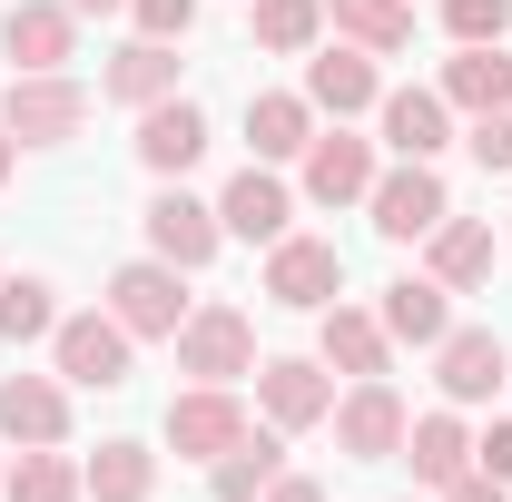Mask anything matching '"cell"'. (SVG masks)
Returning a JSON list of instances; mask_svg holds the SVG:
<instances>
[{"label":"cell","mask_w":512,"mask_h":502,"mask_svg":"<svg viewBox=\"0 0 512 502\" xmlns=\"http://www.w3.org/2000/svg\"><path fill=\"white\" fill-rule=\"evenodd\" d=\"M0 128H10L20 148H69V138L89 128V89H79L69 69H20V79L0 89Z\"/></svg>","instance_id":"cell-1"},{"label":"cell","mask_w":512,"mask_h":502,"mask_svg":"<svg viewBox=\"0 0 512 502\" xmlns=\"http://www.w3.org/2000/svg\"><path fill=\"white\" fill-rule=\"evenodd\" d=\"M128 355H138V335H128L109 306L50 325V365H60V384H79V394H119V384H128Z\"/></svg>","instance_id":"cell-2"},{"label":"cell","mask_w":512,"mask_h":502,"mask_svg":"<svg viewBox=\"0 0 512 502\" xmlns=\"http://www.w3.org/2000/svg\"><path fill=\"white\" fill-rule=\"evenodd\" d=\"M188 384H247L256 375V315L247 306H188V325L168 335Z\"/></svg>","instance_id":"cell-3"},{"label":"cell","mask_w":512,"mask_h":502,"mask_svg":"<svg viewBox=\"0 0 512 502\" xmlns=\"http://www.w3.org/2000/svg\"><path fill=\"white\" fill-rule=\"evenodd\" d=\"M335 296H345V247H335V237H296V227H286V237L266 247V306L325 315Z\"/></svg>","instance_id":"cell-4"},{"label":"cell","mask_w":512,"mask_h":502,"mask_svg":"<svg viewBox=\"0 0 512 502\" xmlns=\"http://www.w3.org/2000/svg\"><path fill=\"white\" fill-rule=\"evenodd\" d=\"M188 266H168V256H128L119 276H109V315H119L138 345H168L178 325H188V286H178Z\"/></svg>","instance_id":"cell-5"},{"label":"cell","mask_w":512,"mask_h":502,"mask_svg":"<svg viewBox=\"0 0 512 502\" xmlns=\"http://www.w3.org/2000/svg\"><path fill=\"white\" fill-rule=\"evenodd\" d=\"M365 207H375V237H384V247H424V237H434V227L453 217L444 178H434L424 158H404V168H384L375 188H365Z\"/></svg>","instance_id":"cell-6"},{"label":"cell","mask_w":512,"mask_h":502,"mask_svg":"<svg viewBox=\"0 0 512 502\" xmlns=\"http://www.w3.org/2000/svg\"><path fill=\"white\" fill-rule=\"evenodd\" d=\"M256 404H266L276 434H316L325 414H335V375H325V355H266V365H256Z\"/></svg>","instance_id":"cell-7"},{"label":"cell","mask_w":512,"mask_h":502,"mask_svg":"<svg viewBox=\"0 0 512 502\" xmlns=\"http://www.w3.org/2000/svg\"><path fill=\"white\" fill-rule=\"evenodd\" d=\"M325 424H335V443H345L355 463H394V453H404V424H414V414H404V394H394L384 375H355V384H345V404H335Z\"/></svg>","instance_id":"cell-8"},{"label":"cell","mask_w":512,"mask_h":502,"mask_svg":"<svg viewBox=\"0 0 512 502\" xmlns=\"http://www.w3.org/2000/svg\"><path fill=\"white\" fill-rule=\"evenodd\" d=\"M434 384H444V404H493L512 384V345L493 325H453L444 345H434Z\"/></svg>","instance_id":"cell-9"},{"label":"cell","mask_w":512,"mask_h":502,"mask_svg":"<svg viewBox=\"0 0 512 502\" xmlns=\"http://www.w3.org/2000/svg\"><path fill=\"white\" fill-rule=\"evenodd\" d=\"M217 227H227V237H247V247H276V237L296 227V197H286V178H276L266 158H247V168L217 188Z\"/></svg>","instance_id":"cell-10"},{"label":"cell","mask_w":512,"mask_h":502,"mask_svg":"<svg viewBox=\"0 0 512 502\" xmlns=\"http://www.w3.org/2000/svg\"><path fill=\"white\" fill-rule=\"evenodd\" d=\"M227 443H247V404H237L227 384H188V394L168 404V453H178V463H217Z\"/></svg>","instance_id":"cell-11"},{"label":"cell","mask_w":512,"mask_h":502,"mask_svg":"<svg viewBox=\"0 0 512 502\" xmlns=\"http://www.w3.org/2000/svg\"><path fill=\"white\" fill-rule=\"evenodd\" d=\"M138 227H148V256H168V266H188V276H197V266H207L217 247H227L217 207H207V197H188V188H158Z\"/></svg>","instance_id":"cell-12"},{"label":"cell","mask_w":512,"mask_h":502,"mask_svg":"<svg viewBox=\"0 0 512 502\" xmlns=\"http://www.w3.org/2000/svg\"><path fill=\"white\" fill-rule=\"evenodd\" d=\"M0 50L20 69H69L79 60V10L69 0H10L0 10Z\"/></svg>","instance_id":"cell-13"},{"label":"cell","mask_w":512,"mask_h":502,"mask_svg":"<svg viewBox=\"0 0 512 502\" xmlns=\"http://www.w3.org/2000/svg\"><path fill=\"white\" fill-rule=\"evenodd\" d=\"M197 158H207V109H197V99L138 109V168H148V178H188Z\"/></svg>","instance_id":"cell-14"},{"label":"cell","mask_w":512,"mask_h":502,"mask_svg":"<svg viewBox=\"0 0 512 502\" xmlns=\"http://www.w3.org/2000/svg\"><path fill=\"white\" fill-rule=\"evenodd\" d=\"M375 138H345V128H325V138H306V197L316 207H365V188H375Z\"/></svg>","instance_id":"cell-15"},{"label":"cell","mask_w":512,"mask_h":502,"mask_svg":"<svg viewBox=\"0 0 512 502\" xmlns=\"http://www.w3.org/2000/svg\"><path fill=\"white\" fill-rule=\"evenodd\" d=\"M375 119H384V148H394V158H424V168H434V158L453 148V109H444V89H384Z\"/></svg>","instance_id":"cell-16"},{"label":"cell","mask_w":512,"mask_h":502,"mask_svg":"<svg viewBox=\"0 0 512 502\" xmlns=\"http://www.w3.org/2000/svg\"><path fill=\"white\" fill-rule=\"evenodd\" d=\"M316 355L335 375H384V365H394V335H384L375 306H345V296H335V306L316 315Z\"/></svg>","instance_id":"cell-17"},{"label":"cell","mask_w":512,"mask_h":502,"mask_svg":"<svg viewBox=\"0 0 512 502\" xmlns=\"http://www.w3.org/2000/svg\"><path fill=\"white\" fill-rule=\"evenodd\" d=\"M0 443H69V384L60 375H0Z\"/></svg>","instance_id":"cell-18"},{"label":"cell","mask_w":512,"mask_h":502,"mask_svg":"<svg viewBox=\"0 0 512 502\" xmlns=\"http://www.w3.org/2000/svg\"><path fill=\"white\" fill-rule=\"evenodd\" d=\"M306 99H316V109H335V119L375 109V99H384L375 50H355V40H335V50H306Z\"/></svg>","instance_id":"cell-19"},{"label":"cell","mask_w":512,"mask_h":502,"mask_svg":"<svg viewBox=\"0 0 512 502\" xmlns=\"http://www.w3.org/2000/svg\"><path fill=\"white\" fill-rule=\"evenodd\" d=\"M493 266H503V247H493V227H483V217H444V227L424 237V276H444L453 296L493 286Z\"/></svg>","instance_id":"cell-20"},{"label":"cell","mask_w":512,"mask_h":502,"mask_svg":"<svg viewBox=\"0 0 512 502\" xmlns=\"http://www.w3.org/2000/svg\"><path fill=\"white\" fill-rule=\"evenodd\" d=\"M99 89H109L119 109H158V99H178V40H128V50H109Z\"/></svg>","instance_id":"cell-21"},{"label":"cell","mask_w":512,"mask_h":502,"mask_svg":"<svg viewBox=\"0 0 512 502\" xmlns=\"http://www.w3.org/2000/svg\"><path fill=\"white\" fill-rule=\"evenodd\" d=\"M375 315H384L394 345H444V335H453V286H444V276H394Z\"/></svg>","instance_id":"cell-22"},{"label":"cell","mask_w":512,"mask_h":502,"mask_svg":"<svg viewBox=\"0 0 512 502\" xmlns=\"http://www.w3.org/2000/svg\"><path fill=\"white\" fill-rule=\"evenodd\" d=\"M404 463H414V483H424V493H444V483H463V473H473V434H463V414H414V424H404Z\"/></svg>","instance_id":"cell-23"},{"label":"cell","mask_w":512,"mask_h":502,"mask_svg":"<svg viewBox=\"0 0 512 502\" xmlns=\"http://www.w3.org/2000/svg\"><path fill=\"white\" fill-rule=\"evenodd\" d=\"M306 138H316V99L306 89H256L247 99V148L276 168V158H306Z\"/></svg>","instance_id":"cell-24"},{"label":"cell","mask_w":512,"mask_h":502,"mask_svg":"<svg viewBox=\"0 0 512 502\" xmlns=\"http://www.w3.org/2000/svg\"><path fill=\"white\" fill-rule=\"evenodd\" d=\"M276 473H286V434H276V424L256 434V424H247V443H227V453L207 463V493H217V502H256Z\"/></svg>","instance_id":"cell-25"},{"label":"cell","mask_w":512,"mask_h":502,"mask_svg":"<svg viewBox=\"0 0 512 502\" xmlns=\"http://www.w3.org/2000/svg\"><path fill=\"white\" fill-rule=\"evenodd\" d=\"M79 493L89 502H148L158 493V453H148V443H99V453H89V463H79Z\"/></svg>","instance_id":"cell-26"},{"label":"cell","mask_w":512,"mask_h":502,"mask_svg":"<svg viewBox=\"0 0 512 502\" xmlns=\"http://www.w3.org/2000/svg\"><path fill=\"white\" fill-rule=\"evenodd\" d=\"M325 20H335V40H355V50H414V0H325Z\"/></svg>","instance_id":"cell-27"},{"label":"cell","mask_w":512,"mask_h":502,"mask_svg":"<svg viewBox=\"0 0 512 502\" xmlns=\"http://www.w3.org/2000/svg\"><path fill=\"white\" fill-rule=\"evenodd\" d=\"M444 109H463V119L512 109V60H503V50H453V60H444Z\"/></svg>","instance_id":"cell-28"},{"label":"cell","mask_w":512,"mask_h":502,"mask_svg":"<svg viewBox=\"0 0 512 502\" xmlns=\"http://www.w3.org/2000/svg\"><path fill=\"white\" fill-rule=\"evenodd\" d=\"M0 493L10 502H79V463L60 443H20V463L0 473Z\"/></svg>","instance_id":"cell-29"},{"label":"cell","mask_w":512,"mask_h":502,"mask_svg":"<svg viewBox=\"0 0 512 502\" xmlns=\"http://www.w3.org/2000/svg\"><path fill=\"white\" fill-rule=\"evenodd\" d=\"M316 40H325V0H256V50L306 60Z\"/></svg>","instance_id":"cell-30"},{"label":"cell","mask_w":512,"mask_h":502,"mask_svg":"<svg viewBox=\"0 0 512 502\" xmlns=\"http://www.w3.org/2000/svg\"><path fill=\"white\" fill-rule=\"evenodd\" d=\"M50 325H60L50 276H0V345H40Z\"/></svg>","instance_id":"cell-31"},{"label":"cell","mask_w":512,"mask_h":502,"mask_svg":"<svg viewBox=\"0 0 512 502\" xmlns=\"http://www.w3.org/2000/svg\"><path fill=\"white\" fill-rule=\"evenodd\" d=\"M444 30H453V50H503L512 0H444Z\"/></svg>","instance_id":"cell-32"},{"label":"cell","mask_w":512,"mask_h":502,"mask_svg":"<svg viewBox=\"0 0 512 502\" xmlns=\"http://www.w3.org/2000/svg\"><path fill=\"white\" fill-rule=\"evenodd\" d=\"M128 20H138V40H188L197 0H128Z\"/></svg>","instance_id":"cell-33"},{"label":"cell","mask_w":512,"mask_h":502,"mask_svg":"<svg viewBox=\"0 0 512 502\" xmlns=\"http://www.w3.org/2000/svg\"><path fill=\"white\" fill-rule=\"evenodd\" d=\"M463 148H473L483 168H512V109H483V119L463 128Z\"/></svg>","instance_id":"cell-34"},{"label":"cell","mask_w":512,"mask_h":502,"mask_svg":"<svg viewBox=\"0 0 512 502\" xmlns=\"http://www.w3.org/2000/svg\"><path fill=\"white\" fill-rule=\"evenodd\" d=\"M473 473H493V483H512V414L473 434Z\"/></svg>","instance_id":"cell-35"},{"label":"cell","mask_w":512,"mask_h":502,"mask_svg":"<svg viewBox=\"0 0 512 502\" xmlns=\"http://www.w3.org/2000/svg\"><path fill=\"white\" fill-rule=\"evenodd\" d=\"M444 502H512V483H493V473H463V483H444Z\"/></svg>","instance_id":"cell-36"},{"label":"cell","mask_w":512,"mask_h":502,"mask_svg":"<svg viewBox=\"0 0 512 502\" xmlns=\"http://www.w3.org/2000/svg\"><path fill=\"white\" fill-rule=\"evenodd\" d=\"M256 502H325V483H306V473H276V483H266Z\"/></svg>","instance_id":"cell-37"},{"label":"cell","mask_w":512,"mask_h":502,"mask_svg":"<svg viewBox=\"0 0 512 502\" xmlns=\"http://www.w3.org/2000/svg\"><path fill=\"white\" fill-rule=\"evenodd\" d=\"M10 168H20V138H10V128H0V188H10Z\"/></svg>","instance_id":"cell-38"},{"label":"cell","mask_w":512,"mask_h":502,"mask_svg":"<svg viewBox=\"0 0 512 502\" xmlns=\"http://www.w3.org/2000/svg\"><path fill=\"white\" fill-rule=\"evenodd\" d=\"M69 10H79V20H109V10H128V0H69Z\"/></svg>","instance_id":"cell-39"},{"label":"cell","mask_w":512,"mask_h":502,"mask_svg":"<svg viewBox=\"0 0 512 502\" xmlns=\"http://www.w3.org/2000/svg\"><path fill=\"white\" fill-rule=\"evenodd\" d=\"M0 473H10V463H0Z\"/></svg>","instance_id":"cell-40"}]
</instances>
